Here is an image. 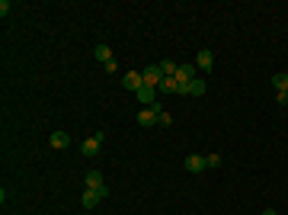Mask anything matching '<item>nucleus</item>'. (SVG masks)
Masks as SVG:
<instances>
[{
    "mask_svg": "<svg viewBox=\"0 0 288 215\" xmlns=\"http://www.w3.org/2000/svg\"><path fill=\"white\" fill-rule=\"evenodd\" d=\"M103 138H106V135H103V132H96L93 138H83V145H80L83 158H96V154H100V145H103Z\"/></svg>",
    "mask_w": 288,
    "mask_h": 215,
    "instance_id": "obj_5",
    "label": "nucleus"
},
{
    "mask_svg": "<svg viewBox=\"0 0 288 215\" xmlns=\"http://www.w3.org/2000/svg\"><path fill=\"white\" fill-rule=\"evenodd\" d=\"M93 55H96V61H103V67L116 61V58H112V48H109V45H103V42H100V45L93 48Z\"/></svg>",
    "mask_w": 288,
    "mask_h": 215,
    "instance_id": "obj_11",
    "label": "nucleus"
},
{
    "mask_svg": "<svg viewBox=\"0 0 288 215\" xmlns=\"http://www.w3.org/2000/svg\"><path fill=\"white\" fill-rule=\"evenodd\" d=\"M272 87H275L278 93H285V90H288V74H285V71H278V74H272Z\"/></svg>",
    "mask_w": 288,
    "mask_h": 215,
    "instance_id": "obj_14",
    "label": "nucleus"
},
{
    "mask_svg": "<svg viewBox=\"0 0 288 215\" xmlns=\"http://www.w3.org/2000/svg\"><path fill=\"white\" fill-rule=\"evenodd\" d=\"M186 170H189V174H202V170H205V154H189V158H186Z\"/></svg>",
    "mask_w": 288,
    "mask_h": 215,
    "instance_id": "obj_8",
    "label": "nucleus"
},
{
    "mask_svg": "<svg viewBox=\"0 0 288 215\" xmlns=\"http://www.w3.org/2000/svg\"><path fill=\"white\" fill-rule=\"evenodd\" d=\"M83 183H86V190H100L103 196H109V190H106V180H103V170H90V174L83 177Z\"/></svg>",
    "mask_w": 288,
    "mask_h": 215,
    "instance_id": "obj_3",
    "label": "nucleus"
},
{
    "mask_svg": "<svg viewBox=\"0 0 288 215\" xmlns=\"http://www.w3.org/2000/svg\"><path fill=\"white\" fill-rule=\"evenodd\" d=\"M196 77H199V67L196 64H189V61L179 64V71H176V84H179V87H189Z\"/></svg>",
    "mask_w": 288,
    "mask_h": 215,
    "instance_id": "obj_4",
    "label": "nucleus"
},
{
    "mask_svg": "<svg viewBox=\"0 0 288 215\" xmlns=\"http://www.w3.org/2000/svg\"><path fill=\"white\" fill-rule=\"evenodd\" d=\"M138 100H141V106H154V103H157V90L154 87H141V90H138Z\"/></svg>",
    "mask_w": 288,
    "mask_h": 215,
    "instance_id": "obj_12",
    "label": "nucleus"
},
{
    "mask_svg": "<svg viewBox=\"0 0 288 215\" xmlns=\"http://www.w3.org/2000/svg\"><path fill=\"white\" fill-rule=\"evenodd\" d=\"M48 145H51V148H55V151H64L67 145H71V135H67V132H51Z\"/></svg>",
    "mask_w": 288,
    "mask_h": 215,
    "instance_id": "obj_9",
    "label": "nucleus"
},
{
    "mask_svg": "<svg viewBox=\"0 0 288 215\" xmlns=\"http://www.w3.org/2000/svg\"><path fill=\"white\" fill-rule=\"evenodd\" d=\"M176 90H179L176 77H163V81H160V87H157V93H176Z\"/></svg>",
    "mask_w": 288,
    "mask_h": 215,
    "instance_id": "obj_13",
    "label": "nucleus"
},
{
    "mask_svg": "<svg viewBox=\"0 0 288 215\" xmlns=\"http://www.w3.org/2000/svg\"><path fill=\"white\" fill-rule=\"evenodd\" d=\"M160 71H163V77H176L179 64H176V61H160Z\"/></svg>",
    "mask_w": 288,
    "mask_h": 215,
    "instance_id": "obj_15",
    "label": "nucleus"
},
{
    "mask_svg": "<svg viewBox=\"0 0 288 215\" xmlns=\"http://www.w3.org/2000/svg\"><path fill=\"white\" fill-rule=\"evenodd\" d=\"M218 164H221V154H205V167H218Z\"/></svg>",
    "mask_w": 288,
    "mask_h": 215,
    "instance_id": "obj_16",
    "label": "nucleus"
},
{
    "mask_svg": "<svg viewBox=\"0 0 288 215\" xmlns=\"http://www.w3.org/2000/svg\"><path fill=\"white\" fill-rule=\"evenodd\" d=\"M263 215H278V212H275V209H266V212H263Z\"/></svg>",
    "mask_w": 288,
    "mask_h": 215,
    "instance_id": "obj_19",
    "label": "nucleus"
},
{
    "mask_svg": "<svg viewBox=\"0 0 288 215\" xmlns=\"http://www.w3.org/2000/svg\"><path fill=\"white\" fill-rule=\"evenodd\" d=\"M157 122H160V125H173V116L167 113V109H160V116H157Z\"/></svg>",
    "mask_w": 288,
    "mask_h": 215,
    "instance_id": "obj_17",
    "label": "nucleus"
},
{
    "mask_svg": "<svg viewBox=\"0 0 288 215\" xmlns=\"http://www.w3.org/2000/svg\"><path fill=\"white\" fill-rule=\"evenodd\" d=\"M100 199H103V193H100V190H83V196H80L83 209H96V205H100Z\"/></svg>",
    "mask_w": 288,
    "mask_h": 215,
    "instance_id": "obj_10",
    "label": "nucleus"
},
{
    "mask_svg": "<svg viewBox=\"0 0 288 215\" xmlns=\"http://www.w3.org/2000/svg\"><path fill=\"white\" fill-rule=\"evenodd\" d=\"M122 87L138 93V90L144 87V77H141V71H125V74H122Z\"/></svg>",
    "mask_w": 288,
    "mask_h": 215,
    "instance_id": "obj_6",
    "label": "nucleus"
},
{
    "mask_svg": "<svg viewBox=\"0 0 288 215\" xmlns=\"http://www.w3.org/2000/svg\"><path fill=\"white\" fill-rule=\"evenodd\" d=\"M160 103H154V106H141V109H138V125H141V128H151L154 122H157V116H160Z\"/></svg>",
    "mask_w": 288,
    "mask_h": 215,
    "instance_id": "obj_1",
    "label": "nucleus"
},
{
    "mask_svg": "<svg viewBox=\"0 0 288 215\" xmlns=\"http://www.w3.org/2000/svg\"><path fill=\"white\" fill-rule=\"evenodd\" d=\"M275 100H278V103L285 106V103H288V90H285V93H275Z\"/></svg>",
    "mask_w": 288,
    "mask_h": 215,
    "instance_id": "obj_18",
    "label": "nucleus"
},
{
    "mask_svg": "<svg viewBox=\"0 0 288 215\" xmlns=\"http://www.w3.org/2000/svg\"><path fill=\"white\" fill-rule=\"evenodd\" d=\"M212 64H215L212 48H199V55H196V67H199V71H212Z\"/></svg>",
    "mask_w": 288,
    "mask_h": 215,
    "instance_id": "obj_7",
    "label": "nucleus"
},
{
    "mask_svg": "<svg viewBox=\"0 0 288 215\" xmlns=\"http://www.w3.org/2000/svg\"><path fill=\"white\" fill-rule=\"evenodd\" d=\"M141 77H144V87H160V81H163V71H160V64H147L144 71H141Z\"/></svg>",
    "mask_w": 288,
    "mask_h": 215,
    "instance_id": "obj_2",
    "label": "nucleus"
}]
</instances>
